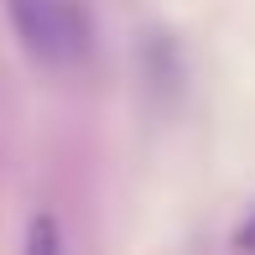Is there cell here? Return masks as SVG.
Segmentation results:
<instances>
[{"label":"cell","instance_id":"obj_1","mask_svg":"<svg viewBox=\"0 0 255 255\" xmlns=\"http://www.w3.org/2000/svg\"><path fill=\"white\" fill-rule=\"evenodd\" d=\"M5 16L21 52L42 68H73L89 47L84 21L68 0H5Z\"/></svg>","mask_w":255,"mask_h":255},{"label":"cell","instance_id":"obj_2","mask_svg":"<svg viewBox=\"0 0 255 255\" xmlns=\"http://www.w3.org/2000/svg\"><path fill=\"white\" fill-rule=\"evenodd\" d=\"M21 255H63V229H57V219H52V214H31Z\"/></svg>","mask_w":255,"mask_h":255}]
</instances>
